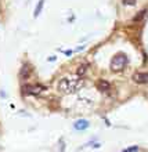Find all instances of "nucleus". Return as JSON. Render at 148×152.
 <instances>
[{"label":"nucleus","instance_id":"obj_7","mask_svg":"<svg viewBox=\"0 0 148 152\" xmlns=\"http://www.w3.org/2000/svg\"><path fill=\"white\" fill-rule=\"evenodd\" d=\"M89 126H90V125H89V122L85 121V119H82V121H78V122H76V123L74 125V127L76 129V130H86Z\"/></svg>","mask_w":148,"mask_h":152},{"label":"nucleus","instance_id":"obj_10","mask_svg":"<svg viewBox=\"0 0 148 152\" xmlns=\"http://www.w3.org/2000/svg\"><path fill=\"white\" fill-rule=\"evenodd\" d=\"M43 6H44V0H39V4L36 6V8H35V17H37L39 14H40V11H42V8H43Z\"/></svg>","mask_w":148,"mask_h":152},{"label":"nucleus","instance_id":"obj_8","mask_svg":"<svg viewBox=\"0 0 148 152\" xmlns=\"http://www.w3.org/2000/svg\"><path fill=\"white\" fill-rule=\"evenodd\" d=\"M86 71H87V64H82V65H79L78 66V71H76V73H78V76H82L86 73Z\"/></svg>","mask_w":148,"mask_h":152},{"label":"nucleus","instance_id":"obj_9","mask_svg":"<svg viewBox=\"0 0 148 152\" xmlns=\"http://www.w3.org/2000/svg\"><path fill=\"white\" fill-rule=\"evenodd\" d=\"M147 13H148V10H142V11H140V14L133 18V22H138V21H141V19L147 15Z\"/></svg>","mask_w":148,"mask_h":152},{"label":"nucleus","instance_id":"obj_5","mask_svg":"<svg viewBox=\"0 0 148 152\" xmlns=\"http://www.w3.org/2000/svg\"><path fill=\"white\" fill-rule=\"evenodd\" d=\"M96 86H97V90L103 91V93H108V91L111 90V84H109V82H107V80H104V79L98 80Z\"/></svg>","mask_w":148,"mask_h":152},{"label":"nucleus","instance_id":"obj_2","mask_svg":"<svg viewBox=\"0 0 148 152\" xmlns=\"http://www.w3.org/2000/svg\"><path fill=\"white\" fill-rule=\"evenodd\" d=\"M126 64H127V57H126V54L119 53V54H116L115 57L112 58L111 69L114 71V72H119V71H122L125 66H126Z\"/></svg>","mask_w":148,"mask_h":152},{"label":"nucleus","instance_id":"obj_11","mask_svg":"<svg viewBox=\"0 0 148 152\" xmlns=\"http://www.w3.org/2000/svg\"><path fill=\"white\" fill-rule=\"evenodd\" d=\"M122 3H123V6L131 7V6H134V4L137 3V0H122Z\"/></svg>","mask_w":148,"mask_h":152},{"label":"nucleus","instance_id":"obj_1","mask_svg":"<svg viewBox=\"0 0 148 152\" xmlns=\"http://www.w3.org/2000/svg\"><path fill=\"white\" fill-rule=\"evenodd\" d=\"M83 83H85V80L80 76H67V77H62L58 82L57 89L62 94H74L83 86Z\"/></svg>","mask_w":148,"mask_h":152},{"label":"nucleus","instance_id":"obj_4","mask_svg":"<svg viewBox=\"0 0 148 152\" xmlns=\"http://www.w3.org/2000/svg\"><path fill=\"white\" fill-rule=\"evenodd\" d=\"M133 80L138 84H148V72H136L133 75Z\"/></svg>","mask_w":148,"mask_h":152},{"label":"nucleus","instance_id":"obj_6","mask_svg":"<svg viewBox=\"0 0 148 152\" xmlns=\"http://www.w3.org/2000/svg\"><path fill=\"white\" fill-rule=\"evenodd\" d=\"M29 75H31V68L28 65H24L21 68V71H19V79L21 80H26L29 77Z\"/></svg>","mask_w":148,"mask_h":152},{"label":"nucleus","instance_id":"obj_12","mask_svg":"<svg viewBox=\"0 0 148 152\" xmlns=\"http://www.w3.org/2000/svg\"><path fill=\"white\" fill-rule=\"evenodd\" d=\"M138 151V147L134 145V147H130V148H127V149H125L123 152H137Z\"/></svg>","mask_w":148,"mask_h":152},{"label":"nucleus","instance_id":"obj_3","mask_svg":"<svg viewBox=\"0 0 148 152\" xmlns=\"http://www.w3.org/2000/svg\"><path fill=\"white\" fill-rule=\"evenodd\" d=\"M43 90H44V87L40 86V84H26L24 87V93L28 95H37V94H40Z\"/></svg>","mask_w":148,"mask_h":152}]
</instances>
